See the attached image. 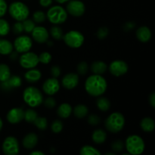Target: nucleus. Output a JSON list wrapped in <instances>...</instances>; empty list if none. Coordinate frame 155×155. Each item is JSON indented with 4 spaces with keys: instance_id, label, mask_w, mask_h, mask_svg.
Here are the masks:
<instances>
[{
    "instance_id": "9b49d317",
    "label": "nucleus",
    "mask_w": 155,
    "mask_h": 155,
    "mask_svg": "<svg viewBox=\"0 0 155 155\" xmlns=\"http://www.w3.org/2000/svg\"><path fill=\"white\" fill-rule=\"evenodd\" d=\"M66 11L68 14L79 18L83 16V14L85 13L86 6L84 3L80 0H70L69 2H68Z\"/></svg>"
},
{
    "instance_id": "58836bf2",
    "label": "nucleus",
    "mask_w": 155,
    "mask_h": 155,
    "mask_svg": "<svg viewBox=\"0 0 155 155\" xmlns=\"http://www.w3.org/2000/svg\"><path fill=\"white\" fill-rule=\"evenodd\" d=\"M77 68L79 74H81V75H85V74H87L88 70H89V66H88V64L86 62L81 61L77 65Z\"/></svg>"
},
{
    "instance_id": "c85d7f7f",
    "label": "nucleus",
    "mask_w": 155,
    "mask_h": 155,
    "mask_svg": "<svg viewBox=\"0 0 155 155\" xmlns=\"http://www.w3.org/2000/svg\"><path fill=\"white\" fill-rule=\"evenodd\" d=\"M81 155H100L101 152L92 145H84L80 151Z\"/></svg>"
},
{
    "instance_id": "e433bc0d",
    "label": "nucleus",
    "mask_w": 155,
    "mask_h": 155,
    "mask_svg": "<svg viewBox=\"0 0 155 155\" xmlns=\"http://www.w3.org/2000/svg\"><path fill=\"white\" fill-rule=\"evenodd\" d=\"M124 143L121 140H116L114 142H112L111 145V149L112 151L114 153H119L124 150Z\"/></svg>"
},
{
    "instance_id": "c03bdc74",
    "label": "nucleus",
    "mask_w": 155,
    "mask_h": 155,
    "mask_svg": "<svg viewBox=\"0 0 155 155\" xmlns=\"http://www.w3.org/2000/svg\"><path fill=\"white\" fill-rule=\"evenodd\" d=\"M8 10V5L5 0H0V18H2L5 15Z\"/></svg>"
},
{
    "instance_id": "a19ab883",
    "label": "nucleus",
    "mask_w": 155,
    "mask_h": 155,
    "mask_svg": "<svg viewBox=\"0 0 155 155\" xmlns=\"http://www.w3.org/2000/svg\"><path fill=\"white\" fill-rule=\"evenodd\" d=\"M12 31L15 35H20L23 31H24V28H23V24L21 21H18V22L15 23L12 27Z\"/></svg>"
},
{
    "instance_id": "3c124183",
    "label": "nucleus",
    "mask_w": 155,
    "mask_h": 155,
    "mask_svg": "<svg viewBox=\"0 0 155 155\" xmlns=\"http://www.w3.org/2000/svg\"><path fill=\"white\" fill-rule=\"evenodd\" d=\"M31 155H44V153L40 151H34L30 153Z\"/></svg>"
},
{
    "instance_id": "2eb2a0df",
    "label": "nucleus",
    "mask_w": 155,
    "mask_h": 155,
    "mask_svg": "<svg viewBox=\"0 0 155 155\" xmlns=\"http://www.w3.org/2000/svg\"><path fill=\"white\" fill-rule=\"evenodd\" d=\"M79 76L75 73H69L62 78L61 84L68 90L74 89L79 84Z\"/></svg>"
},
{
    "instance_id": "864d4df0",
    "label": "nucleus",
    "mask_w": 155,
    "mask_h": 155,
    "mask_svg": "<svg viewBox=\"0 0 155 155\" xmlns=\"http://www.w3.org/2000/svg\"><path fill=\"white\" fill-rule=\"evenodd\" d=\"M2 126H3L2 120V119H1V117H0V131H1L2 129Z\"/></svg>"
},
{
    "instance_id": "de8ad7c7",
    "label": "nucleus",
    "mask_w": 155,
    "mask_h": 155,
    "mask_svg": "<svg viewBox=\"0 0 155 155\" xmlns=\"http://www.w3.org/2000/svg\"><path fill=\"white\" fill-rule=\"evenodd\" d=\"M149 103H150V104H151V107L154 108V107H155V93L154 92H152V93L150 95Z\"/></svg>"
},
{
    "instance_id": "7ed1b4c3",
    "label": "nucleus",
    "mask_w": 155,
    "mask_h": 155,
    "mask_svg": "<svg viewBox=\"0 0 155 155\" xmlns=\"http://www.w3.org/2000/svg\"><path fill=\"white\" fill-rule=\"evenodd\" d=\"M125 125V117L120 112H114L107 117L104 121L105 128L109 132L117 133L124 129Z\"/></svg>"
},
{
    "instance_id": "dca6fc26",
    "label": "nucleus",
    "mask_w": 155,
    "mask_h": 155,
    "mask_svg": "<svg viewBox=\"0 0 155 155\" xmlns=\"http://www.w3.org/2000/svg\"><path fill=\"white\" fill-rule=\"evenodd\" d=\"M24 110L22 108L19 107H15L12 108L8 112L7 120L12 124H16L20 123L24 120Z\"/></svg>"
},
{
    "instance_id": "5701e85b",
    "label": "nucleus",
    "mask_w": 155,
    "mask_h": 155,
    "mask_svg": "<svg viewBox=\"0 0 155 155\" xmlns=\"http://www.w3.org/2000/svg\"><path fill=\"white\" fill-rule=\"evenodd\" d=\"M92 139L95 144H103L107 139V133L101 129L95 130L92 135Z\"/></svg>"
},
{
    "instance_id": "473e14b6",
    "label": "nucleus",
    "mask_w": 155,
    "mask_h": 155,
    "mask_svg": "<svg viewBox=\"0 0 155 155\" xmlns=\"http://www.w3.org/2000/svg\"><path fill=\"white\" fill-rule=\"evenodd\" d=\"M46 20V15L42 11H36L33 15V21L35 24H42Z\"/></svg>"
},
{
    "instance_id": "a211bd4d",
    "label": "nucleus",
    "mask_w": 155,
    "mask_h": 155,
    "mask_svg": "<svg viewBox=\"0 0 155 155\" xmlns=\"http://www.w3.org/2000/svg\"><path fill=\"white\" fill-rule=\"evenodd\" d=\"M23 146L26 149H33L38 143V136L36 133H30L26 135L23 139Z\"/></svg>"
},
{
    "instance_id": "423d86ee",
    "label": "nucleus",
    "mask_w": 155,
    "mask_h": 155,
    "mask_svg": "<svg viewBox=\"0 0 155 155\" xmlns=\"http://www.w3.org/2000/svg\"><path fill=\"white\" fill-rule=\"evenodd\" d=\"M46 18L51 24L58 25L64 23L68 19V12L62 6L54 5L48 10Z\"/></svg>"
},
{
    "instance_id": "8fccbe9b",
    "label": "nucleus",
    "mask_w": 155,
    "mask_h": 155,
    "mask_svg": "<svg viewBox=\"0 0 155 155\" xmlns=\"http://www.w3.org/2000/svg\"><path fill=\"white\" fill-rule=\"evenodd\" d=\"M18 53L16 51H12V53H11L9 55H10V58L12 60H15V59H17V58H18Z\"/></svg>"
},
{
    "instance_id": "aec40b11",
    "label": "nucleus",
    "mask_w": 155,
    "mask_h": 155,
    "mask_svg": "<svg viewBox=\"0 0 155 155\" xmlns=\"http://www.w3.org/2000/svg\"><path fill=\"white\" fill-rule=\"evenodd\" d=\"M42 77V73L40 71L35 68L29 69L24 74V78L26 81L30 83H36L39 81Z\"/></svg>"
},
{
    "instance_id": "f257e3e1",
    "label": "nucleus",
    "mask_w": 155,
    "mask_h": 155,
    "mask_svg": "<svg viewBox=\"0 0 155 155\" xmlns=\"http://www.w3.org/2000/svg\"><path fill=\"white\" fill-rule=\"evenodd\" d=\"M107 88V80L101 75L93 74L88 77L85 82V89L91 96H101L106 92Z\"/></svg>"
},
{
    "instance_id": "6e6552de",
    "label": "nucleus",
    "mask_w": 155,
    "mask_h": 155,
    "mask_svg": "<svg viewBox=\"0 0 155 155\" xmlns=\"http://www.w3.org/2000/svg\"><path fill=\"white\" fill-rule=\"evenodd\" d=\"M39 63V58L37 54L30 51L22 53V55L19 58L20 65L25 69L35 68Z\"/></svg>"
},
{
    "instance_id": "a878e982",
    "label": "nucleus",
    "mask_w": 155,
    "mask_h": 155,
    "mask_svg": "<svg viewBox=\"0 0 155 155\" xmlns=\"http://www.w3.org/2000/svg\"><path fill=\"white\" fill-rule=\"evenodd\" d=\"M72 111L76 117L81 119V118L85 117L88 114L89 109H88L87 106L85 105V104H78V105L74 107Z\"/></svg>"
},
{
    "instance_id": "6ab92c4d",
    "label": "nucleus",
    "mask_w": 155,
    "mask_h": 155,
    "mask_svg": "<svg viewBox=\"0 0 155 155\" xmlns=\"http://www.w3.org/2000/svg\"><path fill=\"white\" fill-rule=\"evenodd\" d=\"M151 30L146 26L140 27L136 31V37L142 42H148L151 39Z\"/></svg>"
},
{
    "instance_id": "f3484780",
    "label": "nucleus",
    "mask_w": 155,
    "mask_h": 155,
    "mask_svg": "<svg viewBox=\"0 0 155 155\" xmlns=\"http://www.w3.org/2000/svg\"><path fill=\"white\" fill-rule=\"evenodd\" d=\"M22 84V80L19 76H11L7 80L2 82L1 87L4 90H11V89L18 88Z\"/></svg>"
},
{
    "instance_id": "c9c22d12",
    "label": "nucleus",
    "mask_w": 155,
    "mask_h": 155,
    "mask_svg": "<svg viewBox=\"0 0 155 155\" xmlns=\"http://www.w3.org/2000/svg\"><path fill=\"white\" fill-rule=\"evenodd\" d=\"M38 58H39V61L40 63L44 64H49L51 62V58H52L51 54L49 52H47V51L42 52L39 55H38Z\"/></svg>"
},
{
    "instance_id": "39448f33",
    "label": "nucleus",
    "mask_w": 155,
    "mask_h": 155,
    "mask_svg": "<svg viewBox=\"0 0 155 155\" xmlns=\"http://www.w3.org/2000/svg\"><path fill=\"white\" fill-rule=\"evenodd\" d=\"M8 12L12 18L17 21H23L28 18L30 10L27 5L21 2H14L9 5Z\"/></svg>"
},
{
    "instance_id": "ea45409f",
    "label": "nucleus",
    "mask_w": 155,
    "mask_h": 155,
    "mask_svg": "<svg viewBox=\"0 0 155 155\" xmlns=\"http://www.w3.org/2000/svg\"><path fill=\"white\" fill-rule=\"evenodd\" d=\"M42 103L44 104L45 107H46L48 109L54 108L56 106V101L54 98H52V97H48V98H45V100L43 99Z\"/></svg>"
},
{
    "instance_id": "5fc2aeb1",
    "label": "nucleus",
    "mask_w": 155,
    "mask_h": 155,
    "mask_svg": "<svg viewBox=\"0 0 155 155\" xmlns=\"http://www.w3.org/2000/svg\"><path fill=\"white\" fill-rule=\"evenodd\" d=\"M108 154H110V155H114L115 153H114V152H107V153H105V155H108Z\"/></svg>"
},
{
    "instance_id": "a18cd8bd",
    "label": "nucleus",
    "mask_w": 155,
    "mask_h": 155,
    "mask_svg": "<svg viewBox=\"0 0 155 155\" xmlns=\"http://www.w3.org/2000/svg\"><path fill=\"white\" fill-rule=\"evenodd\" d=\"M50 73H51V75L52 76V77H54V78H58L59 76L61 75V68H59L58 66H52L51 68V71H50Z\"/></svg>"
},
{
    "instance_id": "1a4fd4ad",
    "label": "nucleus",
    "mask_w": 155,
    "mask_h": 155,
    "mask_svg": "<svg viewBox=\"0 0 155 155\" xmlns=\"http://www.w3.org/2000/svg\"><path fill=\"white\" fill-rule=\"evenodd\" d=\"M2 151L6 155H17L20 151L19 142L15 136H8L2 143Z\"/></svg>"
},
{
    "instance_id": "bb28decb",
    "label": "nucleus",
    "mask_w": 155,
    "mask_h": 155,
    "mask_svg": "<svg viewBox=\"0 0 155 155\" xmlns=\"http://www.w3.org/2000/svg\"><path fill=\"white\" fill-rule=\"evenodd\" d=\"M96 105L101 111H107L110 107V102L105 97H100L97 99Z\"/></svg>"
},
{
    "instance_id": "603ef678",
    "label": "nucleus",
    "mask_w": 155,
    "mask_h": 155,
    "mask_svg": "<svg viewBox=\"0 0 155 155\" xmlns=\"http://www.w3.org/2000/svg\"><path fill=\"white\" fill-rule=\"evenodd\" d=\"M54 1L57 2L58 3H59V4H64V3L69 2L70 0H54Z\"/></svg>"
},
{
    "instance_id": "412c9836",
    "label": "nucleus",
    "mask_w": 155,
    "mask_h": 155,
    "mask_svg": "<svg viewBox=\"0 0 155 155\" xmlns=\"http://www.w3.org/2000/svg\"><path fill=\"white\" fill-rule=\"evenodd\" d=\"M91 71L94 74H98V75H101L104 74L107 69V66L104 61H94L91 64Z\"/></svg>"
},
{
    "instance_id": "2f4dec72",
    "label": "nucleus",
    "mask_w": 155,
    "mask_h": 155,
    "mask_svg": "<svg viewBox=\"0 0 155 155\" xmlns=\"http://www.w3.org/2000/svg\"><path fill=\"white\" fill-rule=\"evenodd\" d=\"M37 113L33 109H28L24 111V120H25L27 123H33L35 120L37 118Z\"/></svg>"
},
{
    "instance_id": "4c0bfd02",
    "label": "nucleus",
    "mask_w": 155,
    "mask_h": 155,
    "mask_svg": "<svg viewBox=\"0 0 155 155\" xmlns=\"http://www.w3.org/2000/svg\"><path fill=\"white\" fill-rule=\"evenodd\" d=\"M51 129L52 130L53 133H59L62 131L63 130V124L59 120H56L54 122L51 124Z\"/></svg>"
},
{
    "instance_id": "49530a36",
    "label": "nucleus",
    "mask_w": 155,
    "mask_h": 155,
    "mask_svg": "<svg viewBox=\"0 0 155 155\" xmlns=\"http://www.w3.org/2000/svg\"><path fill=\"white\" fill-rule=\"evenodd\" d=\"M53 0H39V5L44 8H47L52 4Z\"/></svg>"
},
{
    "instance_id": "c756f323",
    "label": "nucleus",
    "mask_w": 155,
    "mask_h": 155,
    "mask_svg": "<svg viewBox=\"0 0 155 155\" xmlns=\"http://www.w3.org/2000/svg\"><path fill=\"white\" fill-rule=\"evenodd\" d=\"M50 34H51V37L54 39H55V40H61L64 37L63 30H61V27H59L57 25L53 26V27H51V29H50Z\"/></svg>"
},
{
    "instance_id": "79ce46f5",
    "label": "nucleus",
    "mask_w": 155,
    "mask_h": 155,
    "mask_svg": "<svg viewBox=\"0 0 155 155\" xmlns=\"http://www.w3.org/2000/svg\"><path fill=\"white\" fill-rule=\"evenodd\" d=\"M101 122V118L96 114H91L88 117V123L92 126H97Z\"/></svg>"
},
{
    "instance_id": "4468645a",
    "label": "nucleus",
    "mask_w": 155,
    "mask_h": 155,
    "mask_svg": "<svg viewBox=\"0 0 155 155\" xmlns=\"http://www.w3.org/2000/svg\"><path fill=\"white\" fill-rule=\"evenodd\" d=\"M32 37L35 42L38 43H45L48 41L49 37V33L46 28L44 27H35L33 31L31 32Z\"/></svg>"
},
{
    "instance_id": "b1692460",
    "label": "nucleus",
    "mask_w": 155,
    "mask_h": 155,
    "mask_svg": "<svg viewBox=\"0 0 155 155\" xmlns=\"http://www.w3.org/2000/svg\"><path fill=\"white\" fill-rule=\"evenodd\" d=\"M140 127L142 130L145 131V133H151V132H152L154 130V120L151 117H149L143 118L141 120Z\"/></svg>"
},
{
    "instance_id": "ddd939ff",
    "label": "nucleus",
    "mask_w": 155,
    "mask_h": 155,
    "mask_svg": "<svg viewBox=\"0 0 155 155\" xmlns=\"http://www.w3.org/2000/svg\"><path fill=\"white\" fill-rule=\"evenodd\" d=\"M43 92L48 95H53L57 93L60 89V83L57 78L51 77L44 82L42 85Z\"/></svg>"
},
{
    "instance_id": "393cba45",
    "label": "nucleus",
    "mask_w": 155,
    "mask_h": 155,
    "mask_svg": "<svg viewBox=\"0 0 155 155\" xmlns=\"http://www.w3.org/2000/svg\"><path fill=\"white\" fill-rule=\"evenodd\" d=\"M13 44L7 39H0V54L8 55L13 51Z\"/></svg>"
},
{
    "instance_id": "cd10ccee",
    "label": "nucleus",
    "mask_w": 155,
    "mask_h": 155,
    "mask_svg": "<svg viewBox=\"0 0 155 155\" xmlns=\"http://www.w3.org/2000/svg\"><path fill=\"white\" fill-rule=\"evenodd\" d=\"M11 77L9 67L5 64H0V82H4Z\"/></svg>"
},
{
    "instance_id": "7c9ffc66",
    "label": "nucleus",
    "mask_w": 155,
    "mask_h": 155,
    "mask_svg": "<svg viewBox=\"0 0 155 155\" xmlns=\"http://www.w3.org/2000/svg\"><path fill=\"white\" fill-rule=\"evenodd\" d=\"M10 32V25L6 20L0 18V36H7Z\"/></svg>"
},
{
    "instance_id": "09e8293b",
    "label": "nucleus",
    "mask_w": 155,
    "mask_h": 155,
    "mask_svg": "<svg viewBox=\"0 0 155 155\" xmlns=\"http://www.w3.org/2000/svg\"><path fill=\"white\" fill-rule=\"evenodd\" d=\"M135 27V24L133 22H128L126 24V30H133Z\"/></svg>"
},
{
    "instance_id": "37998d69",
    "label": "nucleus",
    "mask_w": 155,
    "mask_h": 155,
    "mask_svg": "<svg viewBox=\"0 0 155 155\" xmlns=\"http://www.w3.org/2000/svg\"><path fill=\"white\" fill-rule=\"evenodd\" d=\"M108 29L105 27H101V28L98 29V32H97V36L99 39H105L106 37L108 35Z\"/></svg>"
},
{
    "instance_id": "4be33fe9",
    "label": "nucleus",
    "mask_w": 155,
    "mask_h": 155,
    "mask_svg": "<svg viewBox=\"0 0 155 155\" xmlns=\"http://www.w3.org/2000/svg\"><path fill=\"white\" fill-rule=\"evenodd\" d=\"M72 107L68 103H63L58 107L57 110V114L61 118L66 119L68 118L72 114Z\"/></svg>"
},
{
    "instance_id": "f03ea898",
    "label": "nucleus",
    "mask_w": 155,
    "mask_h": 155,
    "mask_svg": "<svg viewBox=\"0 0 155 155\" xmlns=\"http://www.w3.org/2000/svg\"><path fill=\"white\" fill-rule=\"evenodd\" d=\"M23 98L27 104L31 107H37L43 101V95L42 92L34 86H28L23 92Z\"/></svg>"
},
{
    "instance_id": "f704fd0d",
    "label": "nucleus",
    "mask_w": 155,
    "mask_h": 155,
    "mask_svg": "<svg viewBox=\"0 0 155 155\" xmlns=\"http://www.w3.org/2000/svg\"><path fill=\"white\" fill-rule=\"evenodd\" d=\"M23 28H24V31L26 33H31L34 27H36L35 22L31 19H25L23 21Z\"/></svg>"
},
{
    "instance_id": "72a5a7b5",
    "label": "nucleus",
    "mask_w": 155,
    "mask_h": 155,
    "mask_svg": "<svg viewBox=\"0 0 155 155\" xmlns=\"http://www.w3.org/2000/svg\"><path fill=\"white\" fill-rule=\"evenodd\" d=\"M33 124L39 130H44L47 128L48 121H47L46 118L44 117H37V118L35 120Z\"/></svg>"
},
{
    "instance_id": "f8f14e48",
    "label": "nucleus",
    "mask_w": 155,
    "mask_h": 155,
    "mask_svg": "<svg viewBox=\"0 0 155 155\" xmlns=\"http://www.w3.org/2000/svg\"><path fill=\"white\" fill-rule=\"evenodd\" d=\"M128 64L124 61L115 60L109 65V71L114 77H121L127 73Z\"/></svg>"
},
{
    "instance_id": "0eeeda50",
    "label": "nucleus",
    "mask_w": 155,
    "mask_h": 155,
    "mask_svg": "<svg viewBox=\"0 0 155 155\" xmlns=\"http://www.w3.org/2000/svg\"><path fill=\"white\" fill-rule=\"evenodd\" d=\"M63 39L68 46L72 48H78L83 45L85 38L80 31L71 30L64 35Z\"/></svg>"
},
{
    "instance_id": "9d476101",
    "label": "nucleus",
    "mask_w": 155,
    "mask_h": 155,
    "mask_svg": "<svg viewBox=\"0 0 155 155\" xmlns=\"http://www.w3.org/2000/svg\"><path fill=\"white\" fill-rule=\"evenodd\" d=\"M33 45V41L30 37L25 35L19 36L14 41L13 46L15 51L18 53H24L29 51Z\"/></svg>"
},
{
    "instance_id": "20e7f679",
    "label": "nucleus",
    "mask_w": 155,
    "mask_h": 155,
    "mask_svg": "<svg viewBox=\"0 0 155 155\" xmlns=\"http://www.w3.org/2000/svg\"><path fill=\"white\" fill-rule=\"evenodd\" d=\"M127 152L130 154L139 155L145 151V142L138 135H131L126 139L125 145Z\"/></svg>"
}]
</instances>
